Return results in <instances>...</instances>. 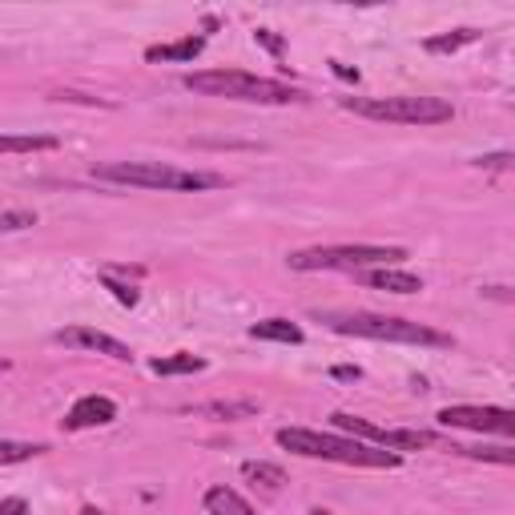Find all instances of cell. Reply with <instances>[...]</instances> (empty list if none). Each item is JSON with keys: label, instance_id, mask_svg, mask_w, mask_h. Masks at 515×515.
Wrapping results in <instances>:
<instances>
[{"label": "cell", "instance_id": "5b68a950", "mask_svg": "<svg viewBox=\"0 0 515 515\" xmlns=\"http://www.w3.org/2000/svg\"><path fill=\"white\" fill-rule=\"evenodd\" d=\"M342 109L387 125H443L455 117L443 97H342Z\"/></svg>", "mask_w": 515, "mask_h": 515}, {"label": "cell", "instance_id": "83f0119b", "mask_svg": "<svg viewBox=\"0 0 515 515\" xmlns=\"http://www.w3.org/2000/svg\"><path fill=\"white\" fill-rule=\"evenodd\" d=\"M363 371L359 367H334V379H359Z\"/></svg>", "mask_w": 515, "mask_h": 515}, {"label": "cell", "instance_id": "603a6c76", "mask_svg": "<svg viewBox=\"0 0 515 515\" xmlns=\"http://www.w3.org/2000/svg\"><path fill=\"white\" fill-rule=\"evenodd\" d=\"M101 282H105V286H109V290H113V298H117V302H121V306H137V290H133V286H125V282H117V278H113V274H105V278H101Z\"/></svg>", "mask_w": 515, "mask_h": 515}, {"label": "cell", "instance_id": "6da1fadb", "mask_svg": "<svg viewBox=\"0 0 515 515\" xmlns=\"http://www.w3.org/2000/svg\"><path fill=\"white\" fill-rule=\"evenodd\" d=\"M274 439H278V447H286L302 459H326V463H347V467H399L403 463V455L391 447H367L359 439L322 435L310 427H282Z\"/></svg>", "mask_w": 515, "mask_h": 515}, {"label": "cell", "instance_id": "52a82bcc", "mask_svg": "<svg viewBox=\"0 0 515 515\" xmlns=\"http://www.w3.org/2000/svg\"><path fill=\"white\" fill-rule=\"evenodd\" d=\"M439 427H459V431H479V435H511L515 439V411L503 407H475V403H455L443 407Z\"/></svg>", "mask_w": 515, "mask_h": 515}, {"label": "cell", "instance_id": "ba28073f", "mask_svg": "<svg viewBox=\"0 0 515 515\" xmlns=\"http://www.w3.org/2000/svg\"><path fill=\"white\" fill-rule=\"evenodd\" d=\"M57 342H65V347H81V351H97V355H109L117 363H133V351L125 347L121 338L113 334H101V330H89V326H73V330H61Z\"/></svg>", "mask_w": 515, "mask_h": 515}, {"label": "cell", "instance_id": "2e32d148", "mask_svg": "<svg viewBox=\"0 0 515 515\" xmlns=\"http://www.w3.org/2000/svg\"><path fill=\"white\" fill-rule=\"evenodd\" d=\"M149 371L153 375H198V371H206V359H198V355H169V359H153Z\"/></svg>", "mask_w": 515, "mask_h": 515}, {"label": "cell", "instance_id": "8992f818", "mask_svg": "<svg viewBox=\"0 0 515 515\" xmlns=\"http://www.w3.org/2000/svg\"><path fill=\"white\" fill-rule=\"evenodd\" d=\"M407 250L403 246H314V250H294L286 262L290 270H367V266H395L403 262Z\"/></svg>", "mask_w": 515, "mask_h": 515}, {"label": "cell", "instance_id": "7c38bea8", "mask_svg": "<svg viewBox=\"0 0 515 515\" xmlns=\"http://www.w3.org/2000/svg\"><path fill=\"white\" fill-rule=\"evenodd\" d=\"M206 511L210 515H258L234 487H210L206 491Z\"/></svg>", "mask_w": 515, "mask_h": 515}, {"label": "cell", "instance_id": "4fadbf2b", "mask_svg": "<svg viewBox=\"0 0 515 515\" xmlns=\"http://www.w3.org/2000/svg\"><path fill=\"white\" fill-rule=\"evenodd\" d=\"M206 49V37H182L174 45H153L145 49V61H194Z\"/></svg>", "mask_w": 515, "mask_h": 515}, {"label": "cell", "instance_id": "d6986e66", "mask_svg": "<svg viewBox=\"0 0 515 515\" xmlns=\"http://www.w3.org/2000/svg\"><path fill=\"white\" fill-rule=\"evenodd\" d=\"M455 455L467 459H483V463H499V467H515V447H451Z\"/></svg>", "mask_w": 515, "mask_h": 515}, {"label": "cell", "instance_id": "44dd1931", "mask_svg": "<svg viewBox=\"0 0 515 515\" xmlns=\"http://www.w3.org/2000/svg\"><path fill=\"white\" fill-rule=\"evenodd\" d=\"M45 451V443H13V439H5L0 443V463H21V459H33V455H41Z\"/></svg>", "mask_w": 515, "mask_h": 515}, {"label": "cell", "instance_id": "5bb4252c", "mask_svg": "<svg viewBox=\"0 0 515 515\" xmlns=\"http://www.w3.org/2000/svg\"><path fill=\"white\" fill-rule=\"evenodd\" d=\"M194 415H210V419H226V423H238V419H254L258 415V403L250 399H238V403H198L190 407Z\"/></svg>", "mask_w": 515, "mask_h": 515}, {"label": "cell", "instance_id": "cb8c5ba5", "mask_svg": "<svg viewBox=\"0 0 515 515\" xmlns=\"http://www.w3.org/2000/svg\"><path fill=\"white\" fill-rule=\"evenodd\" d=\"M0 515H29V503L21 495H9V499H0Z\"/></svg>", "mask_w": 515, "mask_h": 515}, {"label": "cell", "instance_id": "f1b7e54d", "mask_svg": "<svg viewBox=\"0 0 515 515\" xmlns=\"http://www.w3.org/2000/svg\"><path fill=\"white\" fill-rule=\"evenodd\" d=\"M81 515H105V511H97V507H85V511H81Z\"/></svg>", "mask_w": 515, "mask_h": 515}, {"label": "cell", "instance_id": "9c48e42d", "mask_svg": "<svg viewBox=\"0 0 515 515\" xmlns=\"http://www.w3.org/2000/svg\"><path fill=\"white\" fill-rule=\"evenodd\" d=\"M117 419V403L105 399V395H85L69 407L65 415V431H85V427H105Z\"/></svg>", "mask_w": 515, "mask_h": 515}, {"label": "cell", "instance_id": "7a4b0ae2", "mask_svg": "<svg viewBox=\"0 0 515 515\" xmlns=\"http://www.w3.org/2000/svg\"><path fill=\"white\" fill-rule=\"evenodd\" d=\"M93 174L101 182L117 186H137V190H174V194H198V190H218L226 186L222 174H206V169H178L165 161H105Z\"/></svg>", "mask_w": 515, "mask_h": 515}, {"label": "cell", "instance_id": "7402d4cb", "mask_svg": "<svg viewBox=\"0 0 515 515\" xmlns=\"http://www.w3.org/2000/svg\"><path fill=\"white\" fill-rule=\"evenodd\" d=\"M25 226H37V214L33 210H5V218H0V230H5V234H17Z\"/></svg>", "mask_w": 515, "mask_h": 515}, {"label": "cell", "instance_id": "8fae6325", "mask_svg": "<svg viewBox=\"0 0 515 515\" xmlns=\"http://www.w3.org/2000/svg\"><path fill=\"white\" fill-rule=\"evenodd\" d=\"M250 338H262V342H286V347H298L302 342V326H294L290 318H262L250 326Z\"/></svg>", "mask_w": 515, "mask_h": 515}, {"label": "cell", "instance_id": "d4e9b609", "mask_svg": "<svg viewBox=\"0 0 515 515\" xmlns=\"http://www.w3.org/2000/svg\"><path fill=\"white\" fill-rule=\"evenodd\" d=\"M254 41H262L270 53H282V37H274L270 29H258V33H254Z\"/></svg>", "mask_w": 515, "mask_h": 515}, {"label": "cell", "instance_id": "ffe728a7", "mask_svg": "<svg viewBox=\"0 0 515 515\" xmlns=\"http://www.w3.org/2000/svg\"><path fill=\"white\" fill-rule=\"evenodd\" d=\"M0 149H5V153H29V149H57V137H45V133H37V137H13V133H5V137H0Z\"/></svg>", "mask_w": 515, "mask_h": 515}, {"label": "cell", "instance_id": "277c9868", "mask_svg": "<svg viewBox=\"0 0 515 515\" xmlns=\"http://www.w3.org/2000/svg\"><path fill=\"white\" fill-rule=\"evenodd\" d=\"M322 322L334 334H351V338H375V342H411V347H451V334L427 326V322H411V318H395V314H322Z\"/></svg>", "mask_w": 515, "mask_h": 515}, {"label": "cell", "instance_id": "ac0fdd59", "mask_svg": "<svg viewBox=\"0 0 515 515\" xmlns=\"http://www.w3.org/2000/svg\"><path fill=\"white\" fill-rule=\"evenodd\" d=\"M242 475H246L250 483L270 487V491H278V487L286 483V471H282V467H274V463H242Z\"/></svg>", "mask_w": 515, "mask_h": 515}, {"label": "cell", "instance_id": "484cf974", "mask_svg": "<svg viewBox=\"0 0 515 515\" xmlns=\"http://www.w3.org/2000/svg\"><path fill=\"white\" fill-rule=\"evenodd\" d=\"M483 294L499 298V302H515V290H507V286H483Z\"/></svg>", "mask_w": 515, "mask_h": 515}, {"label": "cell", "instance_id": "f546056e", "mask_svg": "<svg viewBox=\"0 0 515 515\" xmlns=\"http://www.w3.org/2000/svg\"><path fill=\"white\" fill-rule=\"evenodd\" d=\"M310 515H334V511H326V507H314V511H310Z\"/></svg>", "mask_w": 515, "mask_h": 515}, {"label": "cell", "instance_id": "30bf717a", "mask_svg": "<svg viewBox=\"0 0 515 515\" xmlns=\"http://www.w3.org/2000/svg\"><path fill=\"white\" fill-rule=\"evenodd\" d=\"M363 286L371 290H387V294H419L423 290V278L411 274V270H395V266H379V270H359L355 274Z\"/></svg>", "mask_w": 515, "mask_h": 515}, {"label": "cell", "instance_id": "9a60e30c", "mask_svg": "<svg viewBox=\"0 0 515 515\" xmlns=\"http://www.w3.org/2000/svg\"><path fill=\"white\" fill-rule=\"evenodd\" d=\"M431 443H435L431 431H411V427L383 431V447H391V451H419V447H431Z\"/></svg>", "mask_w": 515, "mask_h": 515}, {"label": "cell", "instance_id": "3957f363", "mask_svg": "<svg viewBox=\"0 0 515 515\" xmlns=\"http://www.w3.org/2000/svg\"><path fill=\"white\" fill-rule=\"evenodd\" d=\"M186 89L202 97H226V101H250V105H290L302 101V93L274 77H254L242 69H214V73H190Z\"/></svg>", "mask_w": 515, "mask_h": 515}, {"label": "cell", "instance_id": "4316f807", "mask_svg": "<svg viewBox=\"0 0 515 515\" xmlns=\"http://www.w3.org/2000/svg\"><path fill=\"white\" fill-rule=\"evenodd\" d=\"M330 65H334V73H338L342 81H359V73H355V69H347V65H338V61H330Z\"/></svg>", "mask_w": 515, "mask_h": 515}, {"label": "cell", "instance_id": "e0dca14e", "mask_svg": "<svg viewBox=\"0 0 515 515\" xmlns=\"http://www.w3.org/2000/svg\"><path fill=\"white\" fill-rule=\"evenodd\" d=\"M479 41V29H455V33H439V37H427V53H455L463 45Z\"/></svg>", "mask_w": 515, "mask_h": 515}]
</instances>
